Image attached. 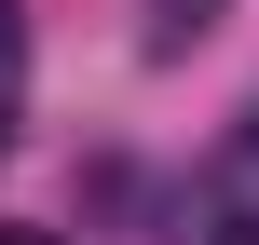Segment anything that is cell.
I'll use <instances>...</instances> for the list:
<instances>
[{"label":"cell","mask_w":259,"mask_h":245,"mask_svg":"<svg viewBox=\"0 0 259 245\" xmlns=\"http://www.w3.org/2000/svg\"><path fill=\"white\" fill-rule=\"evenodd\" d=\"M205 27H219V0H164V14H150V41H164V55H178V41H205Z\"/></svg>","instance_id":"cell-2"},{"label":"cell","mask_w":259,"mask_h":245,"mask_svg":"<svg viewBox=\"0 0 259 245\" xmlns=\"http://www.w3.org/2000/svg\"><path fill=\"white\" fill-rule=\"evenodd\" d=\"M205 245H259V123L205 164Z\"/></svg>","instance_id":"cell-1"},{"label":"cell","mask_w":259,"mask_h":245,"mask_svg":"<svg viewBox=\"0 0 259 245\" xmlns=\"http://www.w3.org/2000/svg\"><path fill=\"white\" fill-rule=\"evenodd\" d=\"M0 245H55V232H0Z\"/></svg>","instance_id":"cell-3"}]
</instances>
